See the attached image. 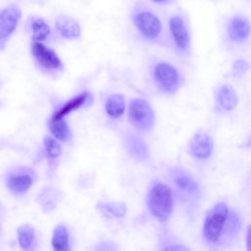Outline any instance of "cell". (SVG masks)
Listing matches in <instances>:
<instances>
[{
    "instance_id": "1",
    "label": "cell",
    "mask_w": 251,
    "mask_h": 251,
    "mask_svg": "<svg viewBox=\"0 0 251 251\" xmlns=\"http://www.w3.org/2000/svg\"><path fill=\"white\" fill-rule=\"evenodd\" d=\"M241 229L239 215L223 202H217L206 213L202 226L205 243L212 249L220 251L227 247Z\"/></svg>"
},
{
    "instance_id": "2",
    "label": "cell",
    "mask_w": 251,
    "mask_h": 251,
    "mask_svg": "<svg viewBox=\"0 0 251 251\" xmlns=\"http://www.w3.org/2000/svg\"><path fill=\"white\" fill-rule=\"evenodd\" d=\"M129 21L141 41L151 45L169 47L167 30L161 18L146 3L136 1L131 6Z\"/></svg>"
},
{
    "instance_id": "3",
    "label": "cell",
    "mask_w": 251,
    "mask_h": 251,
    "mask_svg": "<svg viewBox=\"0 0 251 251\" xmlns=\"http://www.w3.org/2000/svg\"><path fill=\"white\" fill-rule=\"evenodd\" d=\"M148 76L154 89L165 96L175 95L185 82L182 73L176 65L160 58H153L149 62Z\"/></svg>"
},
{
    "instance_id": "4",
    "label": "cell",
    "mask_w": 251,
    "mask_h": 251,
    "mask_svg": "<svg viewBox=\"0 0 251 251\" xmlns=\"http://www.w3.org/2000/svg\"><path fill=\"white\" fill-rule=\"evenodd\" d=\"M145 204L153 219L159 223H165L171 218L174 211V190L168 183L160 179H153L146 191Z\"/></svg>"
},
{
    "instance_id": "5",
    "label": "cell",
    "mask_w": 251,
    "mask_h": 251,
    "mask_svg": "<svg viewBox=\"0 0 251 251\" xmlns=\"http://www.w3.org/2000/svg\"><path fill=\"white\" fill-rule=\"evenodd\" d=\"M167 38L169 47L175 54L187 58L191 54V29L187 17L183 13H176L169 17L167 23Z\"/></svg>"
},
{
    "instance_id": "6",
    "label": "cell",
    "mask_w": 251,
    "mask_h": 251,
    "mask_svg": "<svg viewBox=\"0 0 251 251\" xmlns=\"http://www.w3.org/2000/svg\"><path fill=\"white\" fill-rule=\"evenodd\" d=\"M38 179L37 171L29 165H14L2 174V183L10 195L24 197L26 195Z\"/></svg>"
},
{
    "instance_id": "7",
    "label": "cell",
    "mask_w": 251,
    "mask_h": 251,
    "mask_svg": "<svg viewBox=\"0 0 251 251\" xmlns=\"http://www.w3.org/2000/svg\"><path fill=\"white\" fill-rule=\"evenodd\" d=\"M29 52L35 68L42 75L50 78H58L65 72L63 60L48 44L30 41Z\"/></svg>"
},
{
    "instance_id": "8",
    "label": "cell",
    "mask_w": 251,
    "mask_h": 251,
    "mask_svg": "<svg viewBox=\"0 0 251 251\" xmlns=\"http://www.w3.org/2000/svg\"><path fill=\"white\" fill-rule=\"evenodd\" d=\"M127 120L133 130L140 134L150 133L156 124V115L152 105L144 98H132L127 105Z\"/></svg>"
},
{
    "instance_id": "9",
    "label": "cell",
    "mask_w": 251,
    "mask_h": 251,
    "mask_svg": "<svg viewBox=\"0 0 251 251\" xmlns=\"http://www.w3.org/2000/svg\"><path fill=\"white\" fill-rule=\"evenodd\" d=\"M172 189L183 202L195 203L200 197V188L196 178L185 169L174 166L168 170Z\"/></svg>"
},
{
    "instance_id": "10",
    "label": "cell",
    "mask_w": 251,
    "mask_h": 251,
    "mask_svg": "<svg viewBox=\"0 0 251 251\" xmlns=\"http://www.w3.org/2000/svg\"><path fill=\"white\" fill-rule=\"evenodd\" d=\"M122 146L126 155L134 162L146 164L151 160L148 143L140 133L133 129H126L121 133Z\"/></svg>"
},
{
    "instance_id": "11",
    "label": "cell",
    "mask_w": 251,
    "mask_h": 251,
    "mask_svg": "<svg viewBox=\"0 0 251 251\" xmlns=\"http://www.w3.org/2000/svg\"><path fill=\"white\" fill-rule=\"evenodd\" d=\"M22 10L16 3H10L0 9V51H4L17 30Z\"/></svg>"
},
{
    "instance_id": "12",
    "label": "cell",
    "mask_w": 251,
    "mask_h": 251,
    "mask_svg": "<svg viewBox=\"0 0 251 251\" xmlns=\"http://www.w3.org/2000/svg\"><path fill=\"white\" fill-rule=\"evenodd\" d=\"M25 30L30 37V41L41 43H51L57 40L58 35L50 24L42 17L30 15L25 22Z\"/></svg>"
},
{
    "instance_id": "13",
    "label": "cell",
    "mask_w": 251,
    "mask_h": 251,
    "mask_svg": "<svg viewBox=\"0 0 251 251\" xmlns=\"http://www.w3.org/2000/svg\"><path fill=\"white\" fill-rule=\"evenodd\" d=\"M226 35L227 40L235 45H241L251 36V22L241 14L230 17L226 23Z\"/></svg>"
},
{
    "instance_id": "14",
    "label": "cell",
    "mask_w": 251,
    "mask_h": 251,
    "mask_svg": "<svg viewBox=\"0 0 251 251\" xmlns=\"http://www.w3.org/2000/svg\"><path fill=\"white\" fill-rule=\"evenodd\" d=\"M189 155L195 160L209 159L214 151V139L205 130H197L189 139L187 145Z\"/></svg>"
},
{
    "instance_id": "15",
    "label": "cell",
    "mask_w": 251,
    "mask_h": 251,
    "mask_svg": "<svg viewBox=\"0 0 251 251\" xmlns=\"http://www.w3.org/2000/svg\"><path fill=\"white\" fill-rule=\"evenodd\" d=\"M42 150L47 165V176L53 178L57 173L63 155V145L48 133L45 134L42 139Z\"/></svg>"
},
{
    "instance_id": "16",
    "label": "cell",
    "mask_w": 251,
    "mask_h": 251,
    "mask_svg": "<svg viewBox=\"0 0 251 251\" xmlns=\"http://www.w3.org/2000/svg\"><path fill=\"white\" fill-rule=\"evenodd\" d=\"M54 29L59 38L74 41L81 36V27L77 20L67 14H59L54 21Z\"/></svg>"
},
{
    "instance_id": "17",
    "label": "cell",
    "mask_w": 251,
    "mask_h": 251,
    "mask_svg": "<svg viewBox=\"0 0 251 251\" xmlns=\"http://www.w3.org/2000/svg\"><path fill=\"white\" fill-rule=\"evenodd\" d=\"M93 100V95L88 90H83L75 96L71 97L69 100L64 101L59 104L56 109L52 112L51 116L59 119H66L73 112L82 109L84 106L90 104Z\"/></svg>"
},
{
    "instance_id": "18",
    "label": "cell",
    "mask_w": 251,
    "mask_h": 251,
    "mask_svg": "<svg viewBox=\"0 0 251 251\" xmlns=\"http://www.w3.org/2000/svg\"><path fill=\"white\" fill-rule=\"evenodd\" d=\"M215 111L221 114L232 112L238 105L236 90L227 83L218 86L215 92Z\"/></svg>"
},
{
    "instance_id": "19",
    "label": "cell",
    "mask_w": 251,
    "mask_h": 251,
    "mask_svg": "<svg viewBox=\"0 0 251 251\" xmlns=\"http://www.w3.org/2000/svg\"><path fill=\"white\" fill-rule=\"evenodd\" d=\"M74 237L69 226L58 223L52 229L50 237L51 251H74Z\"/></svg>"
},
{
    "instance_id": "20",
    "label": "cell",
    "mask_w": 251,
    "mask_h": 251,
    "mask_svg": "<svg viewBox=\"0 0 251 251\" xmlns=\"http://www.w3.org/2000/svg\"><path fill=\"white\" fill-rule=\"evenodd\" d=\"M17 243L21 251H37L39 248V237L34 226L25 223L16 229Z\"/></svg>"
},
{
    "instance_id": "21",
    "label": "cell",
    "mask_w": 251,
    "mask_h": 251,
    "mask_svg": "<svg viewBox=\"0 0 251 251\" xmlns=\"http://www.w3.org/2000/svg\"><path fill=\"white\" fill-rule=\"evenodd\" d=\"M47 129L49 134L62 144H69L74 139L73 130L66 119L50 116L47 120Z\"/></svg>"
},
{
    "instance_id": "22",
    "label": "cell",
    "mask_w": 251,
    "mask_h": 251,
    "mask_svg": "<svg viewBox=\"0 0 251 251\" xmlns=\"http://www.w3.org/2000/svg\"><path fill=\"white\" fill-rule=\"evenodd\" d=\"M127 110L126 100L124 94L112 93L107 96L104 102L105 115L112 121L120 120Z\"/></svg>"
},
{
    "instance_id": "23",
    "label": "cell",
    "mask_w": 251,
    "mask_h": 251,
    "mask_svg": "<svg viewBox=\"0 0 251 251\" xmlns=\"http://www.w3.org/2000/svg\"><path fill=\"white\" fill-rule=\"evenodd\" d=\"M59 196L60 194L57 189L48 187L40 191L37 197V201L39 205L42 207L43 211L50 212L56 208Z\"/></svg>"
},
{
    "instance_id": "24",
    "label": "cell",
    "mask_w": 251,
    "mask_h": 251,
    "mask_svg": "<svg viewBox=\"0 0 251 251\" xmlns=\"http://www.w3.org/2000/svg\"><path fill=\"white\" fill-rule=\"evenodd\" d=\"M98 208L102 213L108 214L112 217H123L126 212V207L123 203H100Z\"/></svg>"
},
{
    "instance_id": "25",
    "label": "cell",
    "mask_w": 251,
    "mask_h": 251,
    "mask_svg": "<svg viewBox=\"0 0 251 251\" xmlns=\"http://www.w3.org/2000/svg\"><path fill=\"white\" fill-rule=\"evenodd\" d=\"M120 250H121L120 244L110 239H103L96 242L91 249V251H120Z\"/></svg>"
},
{
    "instance_id": "26",
    "label": "cell",
    "mask_w": 251,
    "mask_h": 251,
    "mask_svg": "<svg viewBox=\"0 0 251 251\" xmlns=\"http://www.w3.org/2000/svg\"><path fill=\"white\" fill-rule=\"evenodd\" d=\"M249 69H250V64L246 60L237 59L236 61H234L232 65V74L234 76L238 77L245 75Z\"/></svg>"
},
{
    "instance_id": "27",
    "label": "cell",
    "mask_w": 251,
    "mask_h": 251,
    "mask_svg": "<svg viewBox=\"0 0 251 251\" xmlns=\"http://www.w3.org/2000/svg\"><path fill=\"white\" fill-rule=\"evenodd\" d=\"M159 251H191V250L184 244L168 243L163 245Z\"/></svg>"
},
{
    "instance_id": "28",
    "label": "cell",
    "mask_w": 251,
    "mask_h": 251,
    "mask_svg": "<svg viewBox=\"0 0 251 251\" xmlns=\"http://www.w3.org/2000/svg\"><path fill=\"white\" fill-rule=\"evenodd\" d=\"M245 243H246V251H251V224L248 226L246 230Z\"/></svg>"
},
{
    "instance_id": "29",
    "label": "cell",
    "mask_w": 251,
    "mask_h": 251,
    "mask_svg": "<svg viewBox=\"0 0 251 251\" xmlns=\"http://www.w3.org/2000/svg\"><path fill=\"white\" fill-rule=\"evenodd\" d=\"M151 3L159 5V6H167L172 4L175 0H149Z\"/></svg>"
},
{
    "instance_id": "30",
    "label": "cell",
    "mask_w": 251,
    "mask_h": 251,
    "mask_svg": "<svg viewBox=\"0 0 251 251\" xmlns=\"http://www.w3.org/2000/svg\"><path fill=\"white\" fill-rule=\"evenodd\" d=\"M1 229H2V220H1V215H0V232H1Z\"/></svg>"
}]
</instances>
